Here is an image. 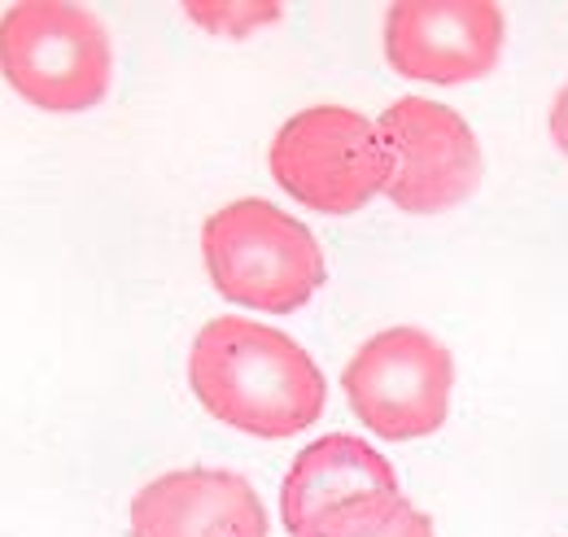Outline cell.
<instances>
[{
    "mask_svg": "<svg viewBox=\"0 0 568 537\" xmlns=\"http://www.w3.org/2000/svg\"><path fill=\"white\" fill-rule=\"evenodd\" d=\"M189 385L219 424L281 442L311 428L328 406L320 363L288 333L219 315L189 345Z\"/></svg>",
    "mask_w": 568,
    "mask_h": 537,
    "instance_id": "cell-1",
    "label": "cell"
},
{
    "mask_svg": "<svg viewBox=\"0 0 568 537\" xmlns=\"http://www.w3.org/2000/svg\"><path fill=\"white\" fill-rule=\"evenodd\" d=\"M202 259L227 302L263 315L302 311L328 280L315 232L258 197L214 210L202 227Z\"/></svg>",
    "mask_w": 568,
    "mask_h": 537,
    "instance_id": "cell-2",
    "label": "cell"
},
{
    "mask_svg": "<svg viewBox=\"0 0 568 537\" xmlns=\"http://www.w3.org/2000/svg\"><path fill=\"white\" fill-rule=\"evenodd\" d=\"M0 74L44 114H83L110 97L114 40L83 4L27 0L0 13Z\"/></svg>",
    "mask_w": 568,
    "mask_h": 537,
    "instance_id": "cell-3",
    "label": "cell"
},
{
    "mask_svg": "<svg viewBox=\"0 0 568 537\" xmlns=\"http://www.w3.org/2000/svg\"><path fill=\"white\" fill-rule=\"evenodd\" d=\"M267 166L293 202L337 219L381 197L394 171L381 128L346 105H311L293 114L272 140Z\"/></svg>",
    "mask_w": 568,
    "mask_h": 537,
    "instance_id": "cell-4",
    "label": "cell"
},
{
    "mask_svg": "<svg viewBox=\"0 0 568 537\" xmlns=\"http://www.w3.org/2000/svg\"><path fill=\"white\" fill-rule=\"evenodd\" d=\"M358 424L385 442H416L446 424L455 394V358L425 328L398 324L358 345L342 372Z\"/></svg>",
    "mask_w": 568,
    "mask_h": 537,
    "instance_id": "cell-5",
    "label": "cell"
},
{
    "mask_svg": "<svg viewBox=\"0 0 568 537\" xmlns=\"http://www.w3.org/2000/svg\"><path fill=\"white\" fill-rule=\"evenodd\" d=\"M389 149V184L385 197L403 214H446L464 205L481 184V144L464 114L428 97H398L376 119Z\"/></svg>",
    "mask_w": 568,
    "mask_h": 537,
    "instance_id": "cell-6",
    "label": "cell"
},
{
    "mask_svg": "<svg viewBox=\"0 0 568 537\" xmlns=\"http://www.w3.org/2000/svg\"><path fill=\"white\" fill-rule=\"evenodd\" d=\"M503 9L490 0H407L385 13V58L420 83H477L503 58Z\"/></svg>",
    "mask_w": 568,
    "mask_h": 537,
    "instance_id": "cell-7",
    "label": "cell"
},
{
    "mask_svg": "<svg viewBox=\"0 0 568 537\" xmlns=\"http://www.w3.org/2000/svg\"><path fill=\"white\" fill-rule=\"evenodd\" d=\"M132 537H267V507L236 472H166L132 498Z\"/></svg>",
    "mask_w": 568,
    "mask_h": 537,
    "instance_id": "cell-8",
    "label": "cell"
},
{
    "mask_svg": "<svg viewBox=\"0 0 568 537\" xmlns=\"http://www.w3.org/2000/svg\"><path fill=\"white\" fill-rule=\"evenodd\" d=\"M381 489H398L394 464L372 450L367 442H358L351 433H328L320 442H311L281 485V516L284 529L302 537L324 511H333L337 503H351L363 494H381Z\"/></svg>",
    "mask_w": 568,
    "mask_h": 537,
    "instance_id": "cell-9",
    "label": "cell"
},
{
    "mask_svg": "<svg viewBox=\"0 0 568 537\" xmlns=\"http://www.w3.org/2000/svg\"><path fill=\"white\" fill-rule=\"evenodd\" d=\"M302 537H433V520L403 489H381L337 503Z\"/></svg>",
    "mask_w": 568,
    "mask_h": 537,
    "instance_id": "cell-10",
    "label": "cell"
},
{
    "mask_svg": "<svg viewBox=\"0 0 568 537\" xmlns=\"http://www.w3.org/2000/svg\"><path fill=\"white\" fill-rule=\"evenodd\" d=\"M184 13H189L197 27L214 31V36H245V31H254V27L281 18L276 4H202V0H197V4H184Z\"/></svg>",
    "mask_w": 568,
    "mask_h": 537,
    "instance_id": "cell-11",
    "label": "cell"
},
{
    "mask_svg": "<svg viewBox=\"0 0 568 537\" xmlns=\"http://www.w3.org/2000/svg\"><path fill=\"white\" fill-rule=\"evenodd\" d=\"M547 128H551V140H556V149L568 158V83L556 92V101H551V114H547Z\"/></svg>",
    "mask_w": 568,
    "mask_h": 537,
    "instance_id": "cell-12",
    "label": "cell"
}]
</instances>
